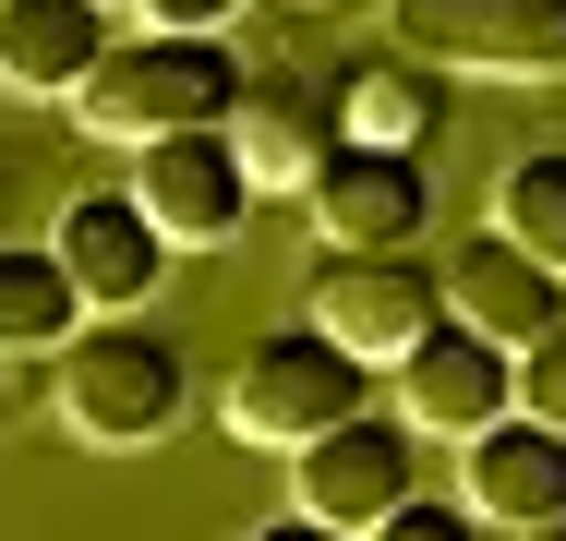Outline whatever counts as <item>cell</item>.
<instances>
[{"label": "cell", "mask_w": 566, "mask_h": 541, "mask_svg": "<svg viewBox=\"0 0 566 541\" xmlns=\"http://www.w3.org/2000/svg\"><path fill=\"white\" fill-rule=\"evenodd\" d=\"M302 325H326L349 361L398 373V361L447 325V265H422V253H326V265L302 277Z\"/></svg>", "instance_id": "obj_4"}, {"label": "cell", "mask_w": 566, "mask_h": 541, "mask_svg": "<svg viewBox=\"0 0 566 541\" xmlns=\"http://www.w3.org/2000/svg\"><path fill=\"white\" fill-rule=\"evenodd\" d=\"M181 410H193V349L157 337V325L109 314V325H73L49 349V422L73 433V445H97V457L157 445Z\"/></svg>", "instance_id": "obj_1"}, {"label": "cell", "mask_w": 566, "mask_h": 541, "mask_svg": "<svg viewBox=\"0 0 566 541\" xmlns=\"http://www.w3.org/2000/svg\"><path fill=\"white\" fill-rule=\"evenodd\" d=\"M361 541H494V530H482V518H470L458 494H410V506H398L386 530H361Z\"/></svg>", "instance_id": "obj_18"}, {"label": "cell", "mask_w": 566, "mask_h": 541, "mask_svg": "<svg viewBox=\"0 0 566 541\" xmlns=\"http://www.w3.org/2000/svg\"><path fill=\"white\" fill-rule=\"evenodd\" d=\"M458 506L482 530H555L566 518V433L555 422H494L458 445Z\"/></svg>", "instance_id": "obj_12"}, {"label": "cell", "mask_w": 566, "mask_h": 541, "mask_svg": "<svg viewBox=\"0 0 566 541\" xmlns=\"http://www.w3.org/2000/svg\"><path fill=\"white\" fill-rule=\"evenodd\" d=\"M494 229H506L531 265H555V277H566V145L506 157V181H494Z\"/></svg>", "instance_id": "obj_17"}, {"label": "cell", "mask_w": 566, "mask_h": 541, "mask_svg": "<svg viewBox=\"0 0 566 541\" xmlns=\"http://www.w3.org/2000/svg\"><path fill=\"white\" fill-rule=\"evenodd\" d=\"M109 49L120 36L97 0H0V85L12 97H85V73Z\"/></svg>", "instance_id": "obj_14"}, {"label": "cell", "mask_w": 566, "mask_h": 541, "mask_svg": "<svg viewBox=\"0 0 566 541\" xmlns=\"http://www.w3.org/2000/svg\"><path fill=\"white\" fill-rule=\"evenodd\" d=\"M494 541H566V518H555V530H494Z\"/></svg>", "instance_id": "obj_22"}, {"label": "cell", "mask_w": 566, "mask_h": 541, "mask_svg": "<svg viewBox=\"0 0 566 541\" xmlns=\"http://www.w3.org/2000/svg\"><path fill=\"white\" fill-rule=\"evenodd\" d=\"M133 12H145V36H218L241 0H133Z\"/></svg>", "instance_id": "obj_20"}, {"label": "cell", "mask_w": 566, "mask_h": 541, "mask_svg": "<svg viewBox=\"0 0 566 541\" xmlns=\"http://www.w3.org/2000/svg\"><path fill=\"white\" fill-rule=\"evenodd\" d=\"M241 61H229L218 36H120L109 61L85 73V97L73 120L85 132H109V145H169V132H229V108H241Z\"/></svg>", "instance_id": "obj_3"}, {"label": "cell", "mask_w": 566, "mask_h": 541, "mask_svg": "<svg viewBox=\"0 0 566 541\" xmlns=\"http://www.w3.org/2000/svg\"><path fill=\"white\" fill-rule=\"evenodd\" d=\"M229 145H241V169H253V193H302L314 169H326V108L302 97V85H241L229 108Z\"/></svg>", "instance_id": "obj_15"}, {"label": "cell", "mask_w": 566, "mask_h": 541, "mask_svg": "<svg viewBox=\"0 0 566 541\" xmlns=\"http://www.w3.org/2000/svg\"><path fill=\"white\" fill-rule=\"evenodd\" d=\"M73 325H85V301H73V277H61V253H49V241H0V361L61 349Z\"/></svg>", "instance_id": "obj_16"}, {"label": "cell", "mask_w": 566, "mask_h": 541, "mask_svg": "<svg viewBox=\"0 0 566 541\" xmlns=\"http://www.w3.org/2000/svg\"><path fill=\"white\" fill-rule=\"evenodd\" d=\"M49 253H61V277H73L85 314H145L157 277H169V229L133 205V181L120 193H73L61 229H49Z\"/></svg>", "instance_id": "obj_9"}, {"label": "cell", "mask_w": 566, "mask_h": 541, "mask_svg": "<svg viewBox=\"0 0 566 541\" xmlns=\"http://www.w3.org/2000/svg\"><path fill=\"white\" fill-rule=\"evenodd\" d=\"M518 422H555L566 433V325L543 349H518Z\"/></svg>", "instance_id": "obj_19"}, {"label": "cell", "mask_w": 566, "mask_h": 541, "mask_svg": "<svg viewBox=\"0 0 566 541\" xmlns=\"http://www.w3.org/2000/svg\"><path fill=\"white\" fill-rule=\"evenodd\" d=\"M447 314L470 325V337H494V349H543L566 325V277L555 265H531L506 229H470L447 265Z\"/></svg>", "instance_id": "obj_11"}, {"label": "cell", "mask_w": 566, "mask_h": 541, "mask_svg": "<svg viewBox=\"0 0 566 541\" xmlns=\"http://www.w3.org/2000/svg\"><path fill=\"white\" fill-rule=\"evenodd\" d=\"M386 36L434 73H494V85L566 73V0H386Z\"/></svg>", "instance_id": "obj_5"}, {"label": "cell", "mask_w": 566, "mask_h": 541, "mask_svg": "<svg viewBox=\"0 0 566 541\" xmlns=\"http://www.w3.org/2000/svg\"><path fill=\"white\" fill-rule=\"evenodd\" d=\"M398 422L434 433V445H470V433L518 422V349H494V337H470V325L447 314L398 361Z\"/></svg>", "instance_id": "obj_8"}, {"label": "cell", "mask_w": 566, "mask_h": 541, "mask_svg": "<svg viewBox=\"0 0 566 541\" xmlns=\"http://www.w3.org/2000/svg\"><path fill=\"white\" fill-rule=\"evenodd\" d=\"M326 132H338V145H374V157H422V145L447 132V73L410 61V49H374V61L338 73Z\"/></svg>", "instance_id": "obj_13"}, {"label": "cell", "mask_w": 566, "mask_h": 541, "mask_svg": "<svg viewBox=\"0 0 566 541\" xmlns=\"http://www.w3.org/2000/svg\"><path fill=\"white\" fill-rule=\"evenodd\" d=\"M241 541H361V530H326V518H302V506H290V518H265V530H241Z\"/></svg>", "instance_id": "obj_21"}, {"label": "cell", "mask_w": 566, "mask_h": 541, "mask_svg": "<svg viewBox=\"0 0 566 541\" xmlns=\"http://www.w3.org/2000/svg\"><path fill=\"white\" fill-rule=\"evenodd\" d=\"M302 205L326 229V253H410V241L434 229V181H422V157L326 145V169L302 181Z\"/></svg>", "instance_id": "obj_10"}, {"label": "cell", "mask_w": 566, "mask_h": 541, "mask_svg": "<svg viewBox=\"0 0 566 541\" xmlns=\"http://www.w3.org/2000/svg\"><path fill=\"white\" fill-rule=\"evenodd\" d=\"M374 410V361H349L326 325H265L241 361H229L218 385V422L241 445H277V457H302V445H326L338 422Z\"/></svg>", "instance_id": "obj_2"}, {"label": "cell", "mask_w": 566, "mask_h": 541, "mask_svg": "<svg viewBox=\"0 0 566 541\" xmlns=\"http://www.w3.org/2000/svg\"><path fill=\"white\" fill-rule=\"evenodd\" d=\"M290 494H302V518H326V530H386V518L422 494V433L386 422V410H361V422H338L326 445L290 457Z\"/></svg>", "instance_id": "obj_6"}, {"label": "cell", "mask_w": 566, "mask_h": 541, "mask_svg": "<svg viewBox=\"0 0 566 541\" xmlns=\"http://www.w3.org/2000/svg\"><path fill=\"white\" fill-rule=\"evenodd\" d=\"M133 205L169 229V253H229L253 229V169L229 132H169V145H133Z\"/></svg>", "instance_id": "obj_7"}]
</instances>
